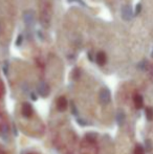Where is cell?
I'll return each instance as SVG.
<instances>
[{
  "mask_svg": "<svg viewBox=\"0 0 153 154\" xmlns=\"http://www.w3.org/2000/svg\"><path fill=\"white\" fill-rule=\"evenodd\" d=\"M49 22H50V13L48 5H44L40 11V23L44 29H47L49 26Z\"/></svg>",
  "mask_w": 153,
  "mask_h": 154,
  "instance_id": "1",
  "label": "cell"
},
{
  "mask_svg": "<svg viewBox=\"0 0 153 154\" xmlns=\"http://www.w3.org/2000/svg\"><path fill=\"white\" fill-rule=\"evenodd\" d=\"M23 21L27 27H31L35 22V13L32 10H26L23 13Z\"/></svg>",
  "mask_w": 153,
  "mask_h": 154,
  "instance_id": "2",
  "label": "cell"
},
{
  "mask_svg": "<svg viewBox=\"0 0 153 154\" xmlns=\"http://www.w3.org/2000/svg\"><path fill=\"white\" fill-rule=\"evenodd\" d=\"M37 92L41 95L42 97H46L49 94V86L46 82L41 81L38 83L37 85Z\"/></svg>",
  "mask_w": 153,
  "mask_h": 154,
  "instance_id": "3",
  "label": "cell"
},
{
  "mask_svg": "<svg viewBox=\"0 0 153 154\" xmlns=\"http://www.w3.org/2000/svg\"><path fill=\"white\" fill-rule=\"evenodd\" d=\"M110 91H109V89H107V88H103L102 90L100 91V101L102 104H104V105H106V104H108L109 102H110Z\"/></svg>",
  "mask_w": 153,
  "mask_h": 154,
  "instance_id": "4",
  "label": "cell"
},
{
  "mask_svg": "<svg viewBox=\"0 0 153 154\" xmlns=\"http://www.w3.org/2000/svg\"><path fill=\"white\" fill-rule=\"evenodd\" d=\"M22 114L25 118H31L33 114V107L29 103H23L22 105Z\"/></svg>",
  "mask_w": 153,
  "mask_h": 154,
  "instance_id": "5",
  "label": "cell"
},
{
  "mask_svg": "<svg viewBox=\"0 0 153 154\" xmlns=\"http://www.w3.org/2000/svg\"><path fill=\"white\" fill-rule=\"evenodd\" d=\"M57 108L59 111L63 112L64 110H66L67 108V100L65 99L64 97H60L57 101Z\"/></svg>",
  "mask_w": 153,
  "mask_h": 154,
  "instance_id": "6",
  "label": "cell"
},
{
  "mask_svg": "<svg viewBox=\"0 0 153 154\" xmlns=\"http://www.w3.org/2000/svg\"><path fill=\"white\" fill-rule=\"evenodd\" d=\"M122 17L125 20H130L132 18V11H131L130 6L126 5L122 8Z\"/></svg>",
  "mask_w": 153,
  "mask_h": 154,
  "instance_id": "7",
  "label": "cell"
},
{
  "mask_svg": "<svg viewBox=\"0 0 153 154\" xmlns=\"http://www.w3.org/2000/svg\"><path fill=\"white\" fill-rule=\"evenodd\" d=\"M96 63L99 65H104L106 63V55L104 51H100L96 55Z\"/></svg>",
  "mask_w": 153,
  "mask_h": 154,
  "instance_id": "8",
  "label": "cell"
},
{
  "mask_svg": "<svg viewBox=\"0 0 153 154\" xmlns=\"http://www.w3.org/2000/svg\"><path fill=\"white\" fill-rule=\"evenodd\" d=\"M134 105L137 109H141L144 105V101H143V97L139 94H136L134 97Z\"/></svg>",
  "mask_w": 153,
  "mask_h": 154,
  "instance_id": "9",
  "label": "cell"
},
{
  "mask_svg": "<svg viewBox=\"0 0 153 154\" xmlns=\"http://www.w3.org/2000/svg\"><path fill=\"white\" fill-rule=\"evenodd\" d=\"M115 120H116V123H118L120 126H122L123 124H124V122H125V113L122 111V110L118 111L116 116H115Z\"/></svg>",
  "mask_w": 153,
  "mask_h": 154,
  "instance_id": "10",
  "label": "cell"
},
{
  "mask_svg": "<svg viewBox=\"0 0 153 154\" xmlns=\"http://www.w3.org/2000/svg\"><path fill=\"white\" fill-rule=\"evenodd\" d=\"M86 140H87L88 142H90V143L96 142V133H94V132H88V133H86Z\"/></svg>",
  "mask_w": 153,
  "mask_h": 154,
  "instance_id": "11",
  "label": "cell"
},
{
  "mask_svg": "<svg viewBox=\"0 0 153 154\" xmlns=\"http://www.w3.org/2000/svg\"><path fill=\"white\" fill-rule=\"evenodd\" d=\"M8 127L6 126H2V128L0 129V134H1V136H2V138L3 140H8Z\"/></svg>",
  "mask_w": 153,
  "mask_h": 154,
  "instance_id": "12",
  "label": "cell"
},
{
  "mask_svg": "<svg viewBox=\"0 0 153 154\" xmlns=\"http://www.w3.org/2000/svg\"><path fill=\"white\" fill-rule=\"evenodd\" d=\"M146 118H147L148 121L153 120V108L151 107L146 108Z\"/></svg>",
  "mask_w": 153,
  "mask_h": 154,
  "instance_id": "13",
  "label": "cell"
},
{
  "mask_svg": "<svg viewBox=\"0 0 153 154\" xmlns=\"http://www.w3.org/2000/svg\"><path fill=\"white\" fill-rule=\"evenodd\" d=\"M134 154H145V150H144V148H143V147H142V146H139V145H137V146L135 147Z\"/></svg>",
  "mask_w": 153,
  "mask_h": 154,
  "instance_id": "14",
  "label": "cell"
},
{
  "mask_svg": "<svg viewBox=\"0 0 153 154\" xmlns=\"http://www.w3.org/2000/svg\"><path fill=\"white\" fill-rule=\"evenodd\" d=\"M67 1L69 2V3H78V4H80V5H82V6H87L83 0H67Z\"/></svg>",
  "mask_w": 153,
  "mask_h": 154,
  "instance_id": "15",
  "label": "cell"
},
{
  "mask_svg": "<svg viewBox=\"0 0 153 154\" xmlns=\"http://www.w3.org/2000/svg\"><path fill=\"white\" fill-rule=\"evenodd\" d=\"M145 144H146V150H147V151H151L152 150V143H151V140H147L145 142Z\"/></svg>",
  "mask_w": 153,
  "mask_h": 154,
  "instance_id": "16",
  "label": "cell"
},
{
  "mask_svg": "<svg viewBox=\"0 0 153 154\" xmlns=\"http://www.w3.org/2000/svg\"><path fill=\"white\" fill-rule=\"evenodd\" d=\"M3 72L5 75H8V62H4V66H3Z\"/></svg>",
  "mask_w": 153,
  "mask_h": 154,
  "instance_id": "17",
  "label": "cell"
},
{
  "mask_svg": "<svg viewBox=\"0 0 153 154\" xmlns=\"http://www.w3.org/2000/svg\"><path fill=\"white\" fill-rule=\"evenodd\" d=\"M79 77H80V70L79 69H76V70L74 71V79H79Z\"/></svg>",
  "mask_w": 153,
  "mask_h": 154,
  "instance_id": "18",
  "label": "cell"
},
{
  "mask_svg": "<svg viewBox=\"0 0 153 154\" xmlns=\"http://www.w3.org/2000/svg\"><path fill=\"white\" fill-rule=\"evenodd\" d=\"M72 114H74V116H78L77 108H76V106H75V104H74V103L72 104Z\"/></svg>",
  "mask_w": 153,
  "mask_h": 154,
  "instance_id": "19",
  "label": "cell"
},
{
  "mask_svg": "<svg viewBox=\"0 0 153 154\" xmlns=\"http://www.w3.org/2000/svg\"><path fill=\"white\" fill-rule=\"evenodd\" d=\"M77 122H78L79 125H81V126H86V125H87V122H86V121H81V119H78Z\"/></svg>",
  "mask_w": 153,
  "mask_h": 154,
  "instance_id": "20",
  "label": "cell"
},
{
  "mask_svg": "<svg viewBox=\"0 0 153 154\" xmlns=\"http://www.w3.org/2000/svg\"><path fill=\"white\" fill-rule=\"evenodd\" d=\"M22 39H23L22 35H19V36H18V39H17L16 44H17V45H20V44H21V42H22Z\"/></svg>",
  "mask_w": 153,
  "mask_h": 154,
  "instance_id": "21",
  "label": "cell"
},
{
  "mask_svg": "<svg viewBox=\"0 0 153 154\" xmlns=\"http://www.w3.org/2000/svg\"><path fill=\"white\" fill-rule=\"evenodd\" d=\"M31 99L32 100H34V101H36V100H37V97H36V94L35 93H31Z\"/></svg>",
  "mask_w": 153,
  "mask_h": 154,
  "instance_id": "22",
  "label": "cell"
},
{
  "mask_svg": "<svg viewBox=\"0 0 153 154\" xmlns=\"http://www.w3.org/2000/svg\"><path fill=\"white\" fill-rule=\"evenodd\" d=\"M139 12H141V4H137L136 5V14H139Z\"/></svg>",
  "mask_w": 153,
  "mask_h": 154,
  "instance_id": "23",
  "label": "cell"
},
{
  "mask_svg": "<svg viewBox=\"0 0 153 154\" xmlns=\"http://www.w3.org/2000/svg\"><path fill=\"white\" fill-rule=\"evenodd\" d=\"M13 128H14V135H15V136H17L18 132H17V129H16V127H15V125H14V127H13Z\"/></svg>",
  "mask_w": 153,
  "mask_h": 154,
  "instance_id": "24",
  "label": "cell"
},
{
  "mask_svg": "<svg viewBox=\"0 0 153 154\" xmlns=\"http://www.w3.org/2000/svg\"><path fill=\"white\" fill-rule=\"evenodd\" d=\"M0 32H1V25H0Z\"/></svg>",
  "mask_w": 153,
  "mask_h": 154,
  "instance_id": "25",
  "label": "cell"
}]
</instances>
